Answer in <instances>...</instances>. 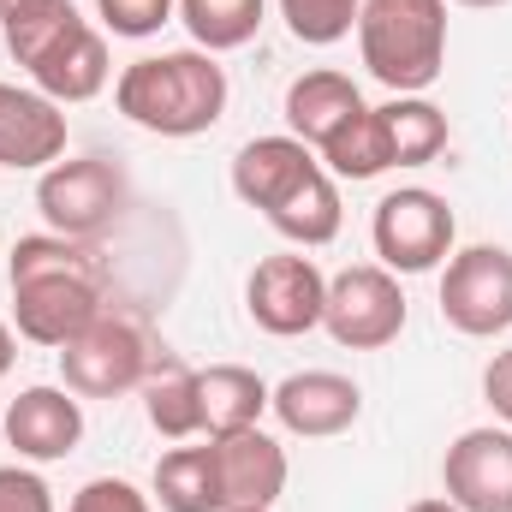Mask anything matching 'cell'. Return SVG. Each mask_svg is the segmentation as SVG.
I'll return each mask as SVG.
<instances>
[{"label":"cell","instance_id":"6da1fadb","mask_svg":"<svg viewBox=\"0 0 512 512\" xmlns=\"http://www.w3.org/2000/svg\"><path fill=\"white\" fill-rule=\"evenodd\" d=\"M12 286V322L30 346L60 352L108 310V262L90 239L66 233H30L6 256Z\"/></svg>","mask_w":512,"mask_h":512},{"label":"cell","instance_id":"7a4b0ae2","mask_svg":"<svg viewBox=\"0 0 512 512\" xmlns=\"http://www.w3.org/2000/svg\"><path fill=\"white\" fill-rule=\"evenodd\" d=\"M114 102L131 126L155 137H203L227 114V66H215V54L203 48L143 54L120 72Z\"/></svg>","mask_w":512,"mask_h":512},{"label":"cell","instance_id":"3957f363","mask_svg":"<svg viewBox=\"0 0 512 512\" xmlns=\"http://www.w3.org/2000/svg\"><path fill=\"white\" fill-rule=\"evenodd\" d=\"M6 54L30 72V84L48 96V102H90L108 90L114 78V60H108V42L90 18H78L72 0H54L18 24H6Z\"/></svg>","mask_w":512,"mask_h":512},{"label":"cell","instance_id":"277c9868","mask_svg":"<svg viewBox=\"0 0 512 512\" xmlns=\"http://www.w3.org/2000/svg\"><path fill=\"white\" fill-rule=\"evenodd\" d=\"M358 54L393 96H423L447 72V0H364Z\"/></svg>","mask_w":512,"mask_h":512},{"label":"cell","instance_id":"5b68a950","mask_svg":"<svg viewBox=\"0 0 512 512\" xmlns=\"http://www.w3.org/2000/svg\"><path fill=\"white\" fill-rule=\"evenodd\" d=\"M161 340L126 316V310H102L78 340L60 346V376L78 399H120L149 382V370L161 364Z\"/></svg>","mask_w":512,"mask_h":512},{"label":"cell","instance_id":"8992f818","mask_svg":"<svg viewBox=\"0 0 512 512\" xmlns=\"http://www.w3.org/2000/svg\"><path fill=\"white\" fill-rule=\"evenodd\" d=\"M126 167L114 155H78V161H54L36 179V209L54 233L66 239H102L120 215H126Z\"/></svg>","mask_w":512,"mask_h":512},{"label":"cell","instance_id":"52a82bcc","mask_svg":"<svg viewBox=\"0 0 512 512\" xmlns=\"http://www.w3.org/2000/svg\"><path fill=\"white\" fill-rule=\"evenodd\" d=\"M370 239H376V256H382L387 274H429V268H441L453 256L459 221H453L441 191L399 185V191H387L376 203Z\"/></svg>","mask_w":512,"mask_h":512},{"label":"cell","instance_id":"ba28073f","mask_svg":"<svg viewBox=\"0 0 512 512\" xmlns=\"http://www.w3.org/2000/svg\"><path fill=\"white\" fill-rule=\"evenodd\" d=\"M322 328L346 346V352H382L405 334V292L399 274H387L382 262H358L340 268L328 280V304H322Z\"/></svg>","mask_w":512,"mask_h":512},{"label":"cell","instance_id":"9c48e42d","mask_svg":"<svg viewBox=\"0 0 512 512\" xmlns=\"http://www.w3.org/2000/svg\"><path fill=\"white\" fill-rule=\"evenodd\" d=\"M441 322L471 334V340L507 334L512 328V251L507 245H465V251L447 256Z\"/></svg>","mask_w":512,"mask_h":512},{"label":"cell","instance_id":"30bf717a","mask_svg":"<svg viewBox=\"0 0 512 512\" xmlns=\"http://www.w3.org/2000/svg\"><path fill=\"white\" fill-rule=\"evenodd\" d=\"M322 304H328V274L304 251L262 256L251 268V280H245V310H251L256 328L274 334V340L322 328Z\"/></svg>","mask_w":512,"mask_h":512},{"label":"cell","instance_id":"8fae6325","mask_svg":"<svg viewBox=\"0 0 512 512\" xmlns=\"http://www.w3.org/2000/svg\"><path fill=\"white\" fill-rule=\"evenodd\" d=\"M441 489L459 512H512V429H465L441 459Z\"/></svg>","mask_w":512,"mask_h":512},{"label":"cell","instance_id":"7c38bea8","mask_svg":"<svg viewBox=\"0 0 512 512\" xmlns=\"http://www.w3.org/2000/svg\"><path fill=\"white\" fill-rule=\"evenodd\" d=\"M0 429H6V447H12L18 459L54 465V459H66V453H78V441H84V405H78L72 387H24V393L6 405Z\"/></svg>","mask_w":512,"mask_h":512},{"label":"cell","instance_id":"4fadbf2b","mask_svg":"<svg viewBox=\"0 0 512 512\" xmlns=\"http://www.w3.org/2000/svg\"><path fill=\"white\" fill-rule=\"evenodd\" d=\"M268 411L280 417L286 435H304V441H328V435H346L364 411V393L352 376L340 370H298L268 393Z\"/></svg>","mask_w":512,"mask_h":512},{"label":"cell","instance_id":"5bb4252c","mask_svg":"<svg viewBox=\"0 0 512 512\" xmlns=\"http://www.w3.org/2000/svg\"><path fill=\"white\" fill-rule=\"evenodd\" d=\"M215 471L227 512H274V501L286 495V447L262 429L215 435Z\"/></svg>","mask_w":512,"mask_h":512},{"label":"cell","instance_id":"9a60e30c","mask_svg":"<svg viewBox=\"0 0 512 512\" xmlns=\"http://www.w3.org/2000/svg\"><path fill=\"white\" fill-rule=\"evenodd\" d=\"M66 155V114L42 90L0 84V167L12 173H48Z\"/></svg>","mask_w":512,"mask_h":512},{"label":"cell","instance_id":"2e32d148","mask_svg":"<svg viewBox=\"0 0 512 512\" xmlns=\"http://www.w3.org/2000/svg\"><path fill=\"white\" fill-rule=\"evenodd\" d=\"M316 173H322L316 149L298 143L292 131H280V137H251V143L233 155V191H239L245 209H262V215H274V209H280L304 179H316Z\"/></svg>","mask_w":512,"mask_h":512},{"label":"cell","instance_id":"e0dca14e","mask_svg":"<svg viewBox=\"0 0 512 512\" xmlns=\"http://www.w3.org/2000/svg\"><path fill=\"white\" fill-rule=\"evenodd\" d=\"M364 108H370V102L358 96V84H352L346 72H328V66H316V72L292 78V90H286V131H292L298 143L322 149L334 131L346 126V120H358Z\"/></svg>","mask_w":512,"mask_h":512},{"label":"cell","instance_id":"ac0fdd59","mask_svg":"<svg viewBox=\"0 0 512 512\" xmlns=\"http://www.w3.org/2000/svg\"><path fill=\"white\" fill-rule=\"evenodd\" d=\"M143 393V417L161 441H191L203 435V393H197V370L173 352H161V364L149 370V382L137 387Z\"/></svg>","mask_w":512,"mask_h":512},{"label":"cell","instance_id":"d6986e66","mask_svg":"<svg viewBox=\"0 0 512 512\" xmlns=\"http://www.w3.org/2000/svg\"><path fill=\"white\" fill-rule=\"evenodd\" d=\"M197 393H203V435L215 441L233 429H256L274 387L245 364H209V370H197Z\"/></svg>","mask_w":512,"mask_h":512},{"label":"cell","instance_id":"ffe728a7","mask_svg":"<svg viewBox=\"0 0 512 512\" xmlns=\"http://www.w3.org/2000/svg\"><path fill=\"white\" fill-rule=\"evenodd\" d=\"M387 143V167H429L447 149V114L429 96H393L376 108Z\"/></svg>","mask_w":512,"mask_h":512},{"label":"cell","instance_id":"44dd1931","mask_svg":"<svg viewBox=\"0 0 512 512\" xmlns=\"http://www.w3.org/2000/svg\"><path fill=\"white\" fill-rule=\"evenodd\" d=\"M155 501L161 512H227L221 501V471H215V441L209 447H173L155 465Z\"/></svg>","mask_w":512,"mask_h":512},{"label":"cell","instance_id":"7402d4cb","mask_svg":"<svg viewBox=\"0 0 512 512\" xmlns=\"http://www.w3.org/2000/svg\"><path fill=\"white\" fill-rule=\"evenodd\" d=\"M262 221H268L280 239H292L298 251L334 245V239H340V221H346V215H340V185H334V173L322 167L316 179H304V185H298L274 215H262Z\"/></svg>","mask_w":512,"mask_h":512},{"label":"cell","instance_id":"603a6c76","mask_svg":"<svg viewBox=\"0 0 512 512\" xmlns=\"http://www.w3.org/2000/svg\"><path fill=\"white\" fill-rule=\"evenodd\" d=\"M179 18L203 54H227L262 30V0H179Z\"/></svg>","mask_w":512,"mask_h":512},{"label":"cell","instance_id":"cb8c5ba5","mask_svg":"<svg viewBox=\"0 0 512 512\" xmlns=\"http://www.w3.org/2000/svg\"><path fill=\"white\" fill-rule=\"evenodd\" d=\"M316 161H322L334 179H376V173H387V143H382L376 108H364L358 120H346V126L316 149Z\"/></svg>","mask_w":512,"mask_h":512},{"label":"cell","instance_id":"d4e9b609","mask_svg":"<svg viewBox=\"0 0 512 512\" xmlns=\"http://www.w3.org/2000/svg\"><path fill=\"white\" fill-rule=\"evenodd\" d=\"M358 6L364 0H280V18L298 42L310 48H334L358 30Z\"/></svg>","mask_w":512,"mask_h":512},{"label":"cell","instance_id":"484cf974","mask_svg":"<svg viewBox=\"0 0 512 512\" xmlns=\"http://www.w3.org/2000/svg\"><path fill=\"white\" fill-rule=\"evenodd\" d=\"M173 6H179V0H96L102 24H108L114 36H126V42H143V36H155V30L173 18Z\"/></svg>","mask_w":512,"mask_h":512},{"label":"cell","instance_id":"4316f807","mask_svg":"<svg viewBox=\"0 0 512 512\" xmlns=\"http://www.w3.org/2000/svg\"><path fill=\"white\" fill-rule=\"evenodd\" d=\"M66 512H149V495H137L126 477H96L72 495Z\"/></svg>","mask_w":512,"mask_h":512},{"label":"cell","instance_id":"83f0119b","mask_svg":"<svg viewBox=\"0 0 512 512\" xmlns=\"http://www.w3.org/2000/svg\"><path fill=\"white\" fill-rule=\"evenodd\" d=\"M0 512H54V489L24 465H0Z\"/></svg>","mask_w":512,"mask_h":512},{"label":"cell","instance_id":"f1b7e54d","mask_svg":"<svg viewBox=\"0 0 512 512\" xmlns=\"http://www.w3.org/2000/svg\"><path fill=\"white\" fill-rule=\"evenodd\" d=\"M483 399L495 405V417L512 429V346L489 358V370H483Z\"/></svg>","mask_w":512,"mask_h":512},{"label":"cell","instance_id":"f546056e","mask_svg":"<svg viewBox=\"0 0 512 512\" xmlns=\"http://www.w3.org/2000/svg\"><path fill=\"white\" fill-rule=\"evenodd\" d=\"M42 6H54V0H0V30L18 24V18H30V12H42Z\"/></svg>","mask_w":512,"mask_h":512},{"label":"cell","instance_id":"4dcf8cb0","mask_svg":"<svg viewBox=\"0 0 512 512\" xmlns=\"http://www.w3.org/2000/svg\"><path fill=\"white\" fill-rule=\"evenodd\" d=\"M12 358H18V346H12V328L0 322V382H6V370H12Z\"/></svg>","mask_w":512,"mask_h":512},{"label":"cell","instance_id":"1f68e13d","mask_svg":"<svg viewBox=\"0 0 512 512\" xmlns=\"http://www.w3.org/2000/svg\"><path fill=\"white\" fill-rule=\"evenodd\" d=\"M405 512H459V507H453L447 495H429V501H411V507H405Z\"/></svg>","mask_w":512,"mask_h":512},{"label":"cell","instance_id":"d6a6232c","mask_svg":"<svg viewBox=\"0 0 512 512\" xmlns=\"http://www.w3.org/2000/svg\"><path fill=\"white\" fill-rule=\"evenodd\" d=\"M459 6H507V0H459Z\"/></svg>","mask_w":512,"mask_h":512}]
</instances>
